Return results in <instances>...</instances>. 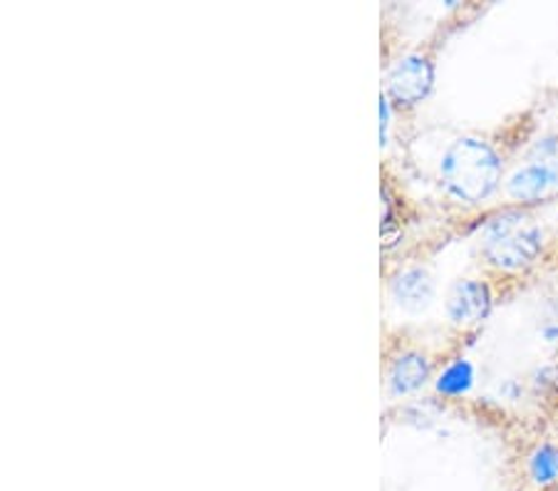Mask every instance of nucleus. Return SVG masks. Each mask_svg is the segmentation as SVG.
<instances>
[{
    "mask_svg": "<svg viewBox=\"0 0 558 491\" xmlns=\"http://www.w3.org/2000/svg\"><path fill=\"white\" fill-rule=\"evenodd\" d=\"M472 380H474L472 365L466 360H457L442 372L437 388H439V392H445V395H462V392L470 390Z\"/></svg>",
    "mask_w": 558,
    "mask_h": 491,
    "instance_id": "1a4fd4ad",
    "label": "nucleus"
},
{
    "mask_svg": "<svg viewBox=\"0 0 558 491\" xmlns=\"http://www.w3.org/2000/svg\"><path fill=\"white\" fill-rule=\"evenodd\" d=\"M504 162L497 147L480 137H459L439 162V182L452 199L482 204L499 189Z\"/></svg>",
    "mask_w": 558,
    "mask_h": 491,
    "instance_id": "f257e3e1",
    "label": "nucleus"
},
{
    "mask_svg": "<svg viewBox=\"0 0 558 491\" xmlns=\"http://www.w3.org/2000/svg\"><path fill=\"white\" fill-rule=\"evenodd\" d=\"M435 83V65L422 52L400 58L387 75V97L400 107H415L425 100Z\"/></svg>",
    "mask_w": 558,
    "mask_h": 491,
    "instance_id": "20e7f679",
    "label": "nucleus"
},
{
    "mask_svg": "<svg viewBox=\"0 0 558 491\" xmlns=\"http://www.w3.org/2000/svg\"><path fill=\"white\" fill-rule=\"evenodd\" d=\"M447 316L457 326H476L487 318L492 308V291L487 283L462 279L457 281L447 293L445 300Z\"/></svg>",
    "mask_w": 558,
    "mask_h": 491,
    "instance_id": "39448f33",
    "label": "nucleus"
},
{
    "mask_svg": "<svg viewBox=\"0 0 558 491\" xmlns=\"http://www.w3.org/2000/svg\"><path fill=\"white\" fill-rule=\"evenodd\" d=\"M544 248V231L524 211H504L494 217L482 236V256L499 271H524Z\"/></svg>",
    "mask_w": 558,
    "mask_h": 491,
    "instance_id": "f03ea898",
    "label": "nucleus"
},
{
    "mask_svg": "<svg viewBox=\"0 0 558 491\" xmlns=\"http://www.w3.org/2000/svg\"><path fill=\"white\" fill-rule=\"evenodd\" d=\"M432 372L429 360L422 353H402L398 360L390 365V388L395 392H415L427 382Z\"/></svg>",
    "mask_w": 558,
    "mask_h": 491,
    "instance_id": "0eeeda50",
    "label": "nucleus"
},
{
    "mask_svg": "<svg viewBox=\"0 0 558 491\" xmlns=\"http://www.w3.org/2000/svg\"><path fill=\"white\" fill-rule=\"evenodd\" d=\"M392 296L404 310H422L435 298V281L425 268H408L392 281Z\"/></svg>",
    "mask_w": 558,
    "mask_h": 491,
    "instance_id": "423d86ee",
    "label": "nucleus"
},
{
    "mask_svg": "<svg viewBox=\"0 0 558 491\" xmlns=\"http://www.w3.org/2000/svg\"><path fill=\"white\" fill-rule=\"evenodd\" d=\"M529 471L536 484H548V481L558 479V446L554 444L538 446L529 459Z\"/></svg>",
    "mask_w": 558,
    "mask_h": 491,
    "instance_id": "6e6552de",
    "label": "nucleus"
},
{
    "mask_svg": "<svg viewBox=\"0 0 558 491\" xmlns=\"http://www.w3.org/2000/svg\"><path fill=\"white\" fill-rule=\"evenodd\" d=\"M558 189V137L538 139L507 179L514 201H538Z\"/></svg>",
    "mask_w": 558,
    "mask_h": 491,
    "instance_id": "7ed1b4c3",
    "label": "nucleus"
}]
</instances>
